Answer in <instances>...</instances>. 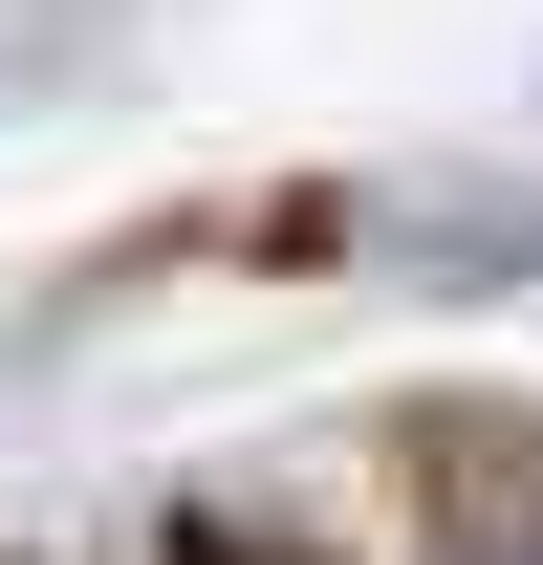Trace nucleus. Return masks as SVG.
Masks as SVG:
<instances>
[{"instance_id":"1","label":"nucleus","mask_w":543,"mask_h":565,"mask_svg":"<svg viewBox=\"0 0 543 565\" xmlns=\"http://www.w3.org/2000/svg\"><path fill=\"white\" fill-rule=\"evenodd\" d=\"M196 565H283V544H239V522H196ZM305 565H327V544H305Z\"/></svg>"}]
</instances>
